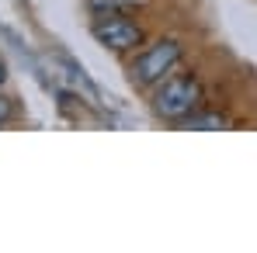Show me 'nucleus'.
<instances>
[{
	"label": "nucleus",
	"mask_w": 257,
	"mask_h": 253,
	"mask_svg": "<svg viewBox=\"0 0 257 253\" xmlns=\"http://www.w3.org/2000/svg\"><path fill=\"white\" fill-rule=\"evenodd\" d=\"M181 63V45L174 39H160L153 42L150 49H143L132 66H128V80L136 87H157L160 80H167L174 73V66Z\"/></svg>",
	"instance_id": "f257e3e1"
},
{
	"label": "nucleus",
	"mask_w": 257,
	"mask_h": 253,
	"mask_svg": "<svg viewBox=\"0 0 257 253\" xmlns=\"http://www.w3.org/2000/svg\"><path fill=\"white\" fill-rule=\"evenodd\" d=\"M198 104H202V87L195 77H167L153 94V115L167 122H181L184 115L198 111Z\"/></svg>",
	"instance_id": "f03ea898"
},
{
	"label": "nucleus",
	"mask_w": 257,
	"mask_h": 253,
	"mask_svg": "<svg viewBox=\"0 0 257 253\" xmlns=\"http://www.w3.org/2000/svg\"><path fill=\"white\" fill-rule=\"evenodd\" d=\"M90 35L111 52H128V49H136L143 42V28L132 25L122 14H97L90 21Z\"/></svg>",
	"instance_id": "7ed1b4c3"
},
{
	"label": "nucleus",
	"mask_w": 257,
	"mask_h": 253,
	"mask_svg": "<svg viewBox=\"0 0 257 253\" xmlns=\"http://www.w3.org/2000/svg\"><path fill=\"white\" fill-rule=\"evenodd\" d=\"M181 125L184 128H226V118L222 115H198V111H191V115L181 118Z\"/></svg>",
	"instance_id": "20e7f679"
},
{
	"label": "nucleus",
	"mask_w": 257,
	"mask_h": 253,
	"mask_svg": "<svg viewBox=\"0 0 257 253\" xmlns=\"http://www.w3.org/2000/svg\"><path fill=\"white\" fill-rule=\"evenodd\" d=\"M7 118H11V101H7V97H0V125H4Z\"/></svg>",
	"instance_id": "39448f33"
},
{
	"label": "nucleus",
	"mask_w": 257,
	"mask_h": 253,
	"mask_svg": "<svg viewBox=\"0 0 257 253\" xmlns=\"http://www.w3.org/2000/svg\"><path fill=\"white\" fill-rule=\"evenodd\" d=\"M4 80H7V66L0 63V87H4Z\"/></svg>",
	"instance_id": "423d86ee"
}]
</instances>
